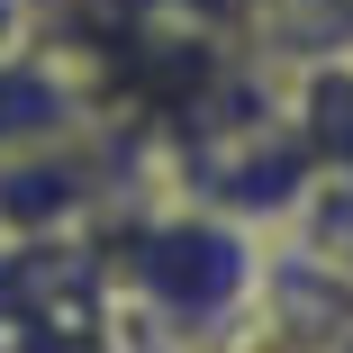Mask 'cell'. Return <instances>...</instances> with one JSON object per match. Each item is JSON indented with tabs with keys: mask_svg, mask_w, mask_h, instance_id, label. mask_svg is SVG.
<instances>
[]
</instances>
